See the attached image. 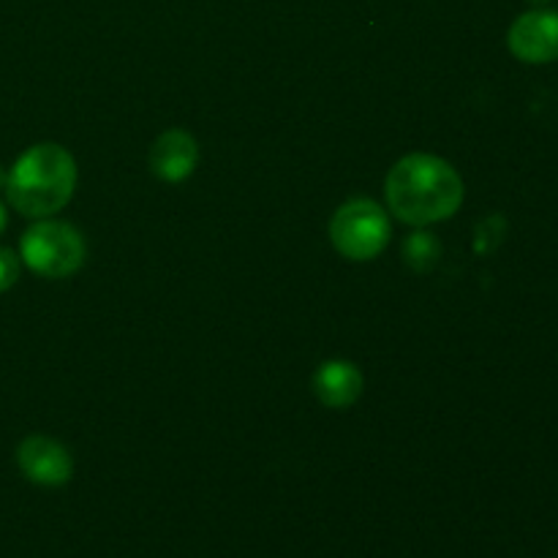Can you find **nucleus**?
Returning <instances> with one entry per match:
<instances>
[{
  "mask_svg": "<svg viewBox=\"0 0 558 558\" xmlns=\"http://www.w3.org/2000/svg\"><path fill=\"white\" fill-rule=\"evenodd\" d=\"M387 207L409 227H428L447 221L463 205V180L445 158L430 153L403 156L387 172Z\"/></svg>",
  "mask_w": 558,
  "mask_h": 558,
  "instance_id": "obj_1",
  "label": "nucleus"
},
{
  "mask_svg": "<svg viewBox=\"0 0 558 558\" xmlns=\"http://www.w3.org/2000/svg\"><path fill=\"white\" fill-rule=\"evenodd\" d=\"M76 189V161L54 142L33 145L9 169L5 196L25 218H49L63 210Z\"/></svg>",
  "mask_w": 558,
  "mask_h": 558,
  "instance_id": "obj_2",
  "label": "nucleus"
},
{
  "mask_svg": "<svg viewBox=\"0 0 558 558\" xmlns=\"http://www.w3.org/2000/svg\"><path fill=\"white\" fill-rule=\"evenodd\" d=\"M20 256L44 278H69L85 262V240L71 223L38 218L20 240Z\"/></svg>",
  "mask_w": 558,
  "mask_h": 558,
  "instance_id": "obj_3",
  "label": "nucleus"
},
{
  "mask_svg": "<svg viewBox=\"0 0 558 558\" xmlns=\"http://www.w3.org/2000/svg\"><path fill=\"white\" fill-rule=\"evenodd\" d=\"M392 223L387 210L374 199H349L330 221V240L341 256L352 262L376 259L387 248Z\"/></svg>",
  "mask_w": 558,
  "mask_h": 558,
  "instance_id": "obj_4",
  "label": "nucleus"
},
{
  "mask_svg": "<svg viewBox=\"0 0 558 558\" xmlns=\"http://www.w3.org/2000/svg\"><path fill=\"white\" fill-rule=\"evenodd\" d=\"M507 47L521 63L545 65L558 60V11L532 9L507 31Z\"/></svg>",
  "mask_w": 558,
  "mask_h": 558,
  "instance_id": "obj_5",
  "label": "nucleus"
},
{
  "mask_svg": "<svg viewBox=\"0 0 558 558\" xmlns=\"http://www.w3.org/2000/svg\"><path fill=\"white\" fill-rule=\"evenodd\" d=\"M16 466L31 483L44 485V488H58L65 485L74 474V461L71 452L60 441L49 436H27L16 447Z\"/></svg>",
  "mask_w": 558,
  "mask_h": 558,
  "instance_id": "obj_6",
  "label": "nucleus"
},
{
  "mask_svg": "<svg viewBox=\"0 0 558 558\" xmlns=\"http://www.w3.org/2000/svg\"><path fill=\"white\" fill-rule=\"evenodd\" d=\"M196 161H199V145L183 129L163 131L150 147V169L163 183H183L194 174Z\"/></svg>",
  "mask_w": 558,
  "mask_h": 558,
  "instance_id": "obj_7",
  "label": "nucleus"
},
{
  "mask_svg": "<svg viewBox=\"0 0 558 558\" xmlns=\"http://www.w3.org/2000/svg\"><path fill=\"white\" fill-rule=\"evenodd\" d=\"M363 374L349 360H327L314 374V392L327 409H349L363 396Z\"/></svg>",
  "mask_w": 558,
  "mask_h": 558,
  "instance_id": "obj_8",
  "label": "nucleus"
},
{
  "mask_svg": "<svg viewBox=\"0 0 558 558\" xmlns=\"http://www.w3.org/2000/svg\"><path fill=\"white\" fill-rule=\"evenodd\" d=\"M439 256H441V243L439 238H434V234L414 232L403 240V259H407V265L412 267V270L417 272L430 270V267L439 262Z\"/></svg>",
  "mask_w": 558,
  "mask_h": 558,
  "instance_id": "obj_9",
  "label": "nucleus"
},
{
  "mask_svg": "<svg viewBox=\"0 0 558 558\" xmlns=\"http://www.w3.org/2000/svg\"><path fill=\"white\" fill-rule=\"evenodd\" d=\"M20 281V256L0 245V292H9Z\"/></svg>",
  "mask_w": 558,
  "mask_h": 558,
  "instance_id": "obj_10",
  "label": "nucleus"
},
{
  "mask_svg": "<svg viewBox=\"0 0 558 558\" xmlns=\"http://www.w3.org/2000/svg\"><path fill=\"white\" fill-rule=\"evenodd\" d=\"M5 223H9V213H5V205H3V202H0V234H3Z\"/></svg>",
  "mask_w": 558,
  "mask_h": 558,
  "instance_id": "obj_11",
  "label": "nucleus"
},
{
  "mask_svg": "<svg viewBox=\"0 0 558 558\" xmlns=\"http://www.w3.org/2000/svg\"><path fill=\"white\" fill-rule=\"evenodd\" d=\"M5 183H9V172H5L3 167H0V189L5 191Z\"/></svg>",
  "mask_w": 558,
  "mask_h": 558,
  "instance_id": "obj_12",
  "label": "nucleus"
},
{
  "mask_svg": "<svg viewBox=\"0 0 558 558\" xmlns=\"http://www.w3.org/2000/svg\"><path fill=\"white\" fill-rule=\"evenodd\" d=\"M532 3H537V5H543V3H548V0H532Z\"/></svg>",
  "mask_w": 558,
  "mask_h": 558,
  "instance_id": "obj_13",
  "label": "nucleus"
}]
</instances>
